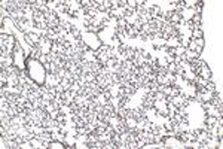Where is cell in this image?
I'll use <instances>...</instances> for the list:
<instances>
[{
  "label": "cell",
  "instance_id": "14",
  "mask_svg": "<svg viewBox=\"0 0 223 149\" xmlns=\"http://www.w3.org/2000/svg\"><path fill=\"white\" fill-rule=\"evenodd\" d=\"M67 15H68L70 18H77V17H79V15H77V12H76L74 9H70V10H68V14H67Z\"/></svg>",
  "mask_w": 223,
  "mask_h": 149
},
{
  "label": "cell",
  "instance_id": "10",
  "mask_svg": "<svg viewBox=\"0 0 223 149\" xmlns=\"http://www.w3.org/2000/svg\"><path fill=\"white\" fill-rule=\"evenodd\" d=\"M192 21L195 22V26H201V21H202V17H201V14H198V12H196L195 15L192 17Z\"/></svg>",
  "mask_w": 223,
  "mask_h": 149
},
{
  "label": "cell",
  "instance_id": "2",
  "mask_svg": "<svg viewBox=\"0 0 223 149\" xmlns=\"http://www.w3.org/2000/svg\"><path fill=\"white\" fill-rule=\"evenodd\" d=\"M24 40L28 43V46L31 49H36L40 45V36L37 33H33V31H25L24 33Z\"/></svg>",
  "mask_w": 223,
  "mask_h": 149
},
{
  "label": "cell",
  "instance_id": "7",
  "mask_svg": "<svg viewBox=\"0 0 223 149\" xmlns=\"http://www.w3.org/2000/svg\"><path fill=\"white\" fill-rule=\"evenodd\" d=\"M190 36H192V39H201V37H204V30L201 28V26H195Z\"/></svg>",
  "mask_w": 223,
  "mask_h": 149
},
{
  "label": "cell",
  "instance_id": "4",
  "mask_svg": "<svg viewBox=\"0 0 223 149\" xmlns=\"http://www.w3.org/2000/svg\"><path fill=\"white\" fill-rule=\"evenodd\" d=\"M141 106H143L146 111H153V107H155V100H152V99H149L146 95H143V97H141Z\"/></svg>",
  "mask_w": 223,
  "mask_h": 149
},
{
  "label": "cell",
  "instance_id": "9",
  "mask_svg": "<svg viewBox=\"0 0 223 149\" xmlns=\"http://www.w3.org/2000/svg\"><path fill=\"white\" fill-rule=\"evenodd\" d=\"M205 90H207V93H214V91H216V85H214L211 81H208V82L205 84Z\"/></svg>",
  "mask_w": 223,
  "mask_h": 149
},
{
  "label": "cell",
  "instance_id": "5",
  "mask_svg": "<svg viewBox=\"0 0 223 149\" xmlns=\"http://www.w3.org/2000/svg\"><path fill=\"white\" fill-rule=\"evenodd\" d=\"M196 76H201L202 79L205 81H211V70H210V67L205 64L204 67H201V70H199V73L196 74Z\"/></svg>",
  "mask_w": 223,
  "mask_h": 149
},
{
  "label": "cell",
  "instance_id": "12",
  "mask_svg": "<svg viewBox=\"0 0 223 149\" xmlns=\"http://www.w3.org/2000/svg\"><path fill=\"white\" fill-rule=\"evenodd\" d=\"M194 42H195V45L196 46H201V48H204L205 46V40H204V37H201V39H192Z\"/></svg>",
  "mask_w": 223,
  "mask_h": 149
},
{
  "label": "cell",
  "instance_id": "1",
  "mask_svg": "<svg viewBox=\"0 0 223 149\" xmlns=\"http://www.w3.org/2000/svg\"><path fill=\"white\" fill-rule=\"evenodd\" d=\"M25 69L28 70L31 81H34L37 85H45V82H46V67L39 60H31L30 57H27Z\"/></svg>",
  "mask_w": 223,
  "mask_h": 149
},
{
  "label": "cell",
  "instance_id": "3",
  "mask_svg": "<svg viewBox=\"0 0 223 149\" xmlns=\"http://www.w3.org/2000/svg\"><path fill=\"white\" fill-rule=\"evenodd\" d=\"M216 125H217V116L205 115V119H204V128L205 130H213Z\"/></svg>",
  "mask_w": 223,
  "mask_h": 149
},
{
  "label": "cell",
  "instance_id": "13",
  "mask_svg": "<svg viewBox=\"0 0 223 149\" xmlns=\"http://www.w3.org/2000/svg\"><path fill=\"white\" fill-rule=\"evenodd\" d=\"M139 37L141 39V40H144V42H146V40H149V33H146V31H143V30H141V31L139 33Z\"/></svg>",
  "mask_w": 223,
  "mask_h": 149
},
{
  "label": "cell",
  "instance_id": "6",
  "mask_svg": "<svg viewBox=\"0 0 223 149\" xmlns=\"http://www.w3.org/2000/svg\"><path fill=\"white\" fill-rule=\"evenodd\" d=\"M116 100H118V104H116V107H125L128 102H130V97L128 95H121V94H118L116 95Z\"/></svg>",
  "mask_w": 223,
  "mask_h": 149
},
{
  "label": "cell",
  "instance_id": "8",
  "mask_svg": "<svg viewBox=\"0 0 223 149\" xmlns=\"http://www.w3.org/2000/svg\"><path fill=\"white\" fill-rule=\"evenodd\" d=\"M70 34H72V36L74 37V39H76V40H77V39H80V30H79V28L76 27V26H74L73 28H72V31H70Z\"/></svg>",
  "mask_w": 223,
  "mask_h": 149
},
{
  "label": "cell",
  "instance_id": "11",
  "mask_svg": "<svg viewBox=\"0 0 223 149\" xmlns=\"http://www.w3.org/2000/svg\"><path fill=\"white\" fill-rule=\"evenodd\" d=\"M202 8H204V2H202V0H198V2L195 3V9H196V12H198V14H201Z\"/></svg>",
  "mask_w": 223,
  "mask_h": 149
}]
</instances>
